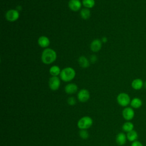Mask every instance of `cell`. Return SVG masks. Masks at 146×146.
<instances>
[{
	"label": "cell",
	"instance_id": "4316f807",
	"mask_svg": "<svg viewBox=\"0 0 146 146\" xmlns=\"http://www.w3.org/2000/svg\"><path fill=\"white\" fill-rule=\"evenodd\" d=\"M144 87L146 89V81H145V82H144Z\"/></svg>",
	"mask_w": 146,
	"mask_h": 146
},
{
	"label": "cell",
	"instance_id": "7402d4cb",
	"mask_svg": "<svg viewBox=\"0 0 146 146\" xmlns=\"http://www.w3.org/2000/svg\"><path fill=\"white\" fill-rule=\"evenodd\" d=\"M79 136L83 139H87L89 137V134L86 129H81L79 132Z\"/></svg>",
	"mask_w": 146,
	"mask_h": 146
},
{
	"label": "cell",
	"instance_id": "277c9868",
	"mask_svg": "<svg viewBox=\"0 0 146 146\" xmlns=\"http://www.w3.org/2000/svg\"><path fill=\"white\" fill-rule=\"evenodd\" d=\"M116 100L120 106L126 107L130 104L131 99L128 94L125 92H121L117 96Z\"/></svg>",
	"mask_w": 146,
	"mask_h": 146
},
{
	"label": "cell",
	"instance_id": "8fae6325",
	"mask_svg": "<svg viewBox=\"0 0 146 146\" xmlns=\"http://www.w3.org/2000/svg\"><path fill=\"white\" fill-rule=\"evenodd\" d=\"M78 86L75 83H68L65 86L64 91L66 94L71 95L75 94L78 91Z\"/></svg>",
	"mask_w": 146,
	"mask_h": 146
},
{
	"label": "cell",
	"instance_id": "2e32d148",
	"mask_svg": "<svg viewBox=\"0 0 146 146\" xmlns=\"http://www.w3.org/2000/svg\"><path fill=\"white\" fill-rule=\"evenodd\" d=\"M126 135H127V140L129 141H131L132 143L137 140V139L138 138V133L134 129L129 132H127Z\"/></svg>",
	"mask_w": 146,
	"mask_h": 146
},
{
	"label": "cell",
	"instance_id": "52a82bcc",
	"mask_svg": "<svg viewBox=\"0 0 146 146\" xmlns=\"http://www.w3.org/2000/svg\"><path fill=\"white\" fill-rule=\"evenodd\" d=\"M60 85V79L58 76H52L48 81V86L52 91H56L59 89Z\"/></svg>",
	"mask_w": 146,
	"mask_h": 146
},
{
	"label": "cell",
	"instance_id": "44dd1931",
	"mask_svg": "<svg viewBox=\"0 0 146 146\" xmlns=\"http://www.w3.org/2000/svg\"><path fill=\"white\" fill-rule=\"evenodd\" d=\"M82 4L86 8L91 9L95 6V0H83Z\"/></svg>",
	"mask_w": 146,
	"mask_h": 146
},
{
	"label": "cell",
	"instance_id": "e0dca14e",
	"mask_svg": "<svg viewBox=\"0 0 146 146\" xmlns=\"http://www.w3.org/2000/svg\"><path fill=\"white\" fill-rule=\"evenodd\" d=\"M78 62L80 66L82 68H87L90 66L88 60L84 56H80L78 59Z\"/></svg>",
	"mask_w": 146,
	"mask_h": 146
},
{
	"label": "cell",
	"instance_id": "9c48e42d",
	"mask_svg": "<svg viewBox=\"0 0 146 146\" xmlns=\"http://www.w3.org/2000/svg\"><path fill=\"white\" fill-rule=\"evenodd\" d=\"M68 5L70 10L73 11H77L80 9L82 3L80 0H70Z\"/></svg>",
	"mask_w": 146,
	"mask_h": 146
},
{
	"label": "cell",
	"instance_id": "9a60e30c",
	"mask_svg": "<svg viewBox=\"0 0 146 146\" xmlns=\"http://www.w3.org/2000/svg\"><path fill=\"white\" fill-rule=\"evenodd\" d=\"M143 102L139 98H134L131 100L130 105L132 108L137 109L142 106Z\"/></svg>",
	"mask_w": 146,
	"mask_h": 146
},
{
	"label": "cell",
	"instance_id": "ffe728a7",
	"mask_svg": "<svg viewBox=\"0 0 146 146\" xmlns=\"http://www.w3.org/2000/svg\"><path fill=\"white\" fill-rule=\"evenodd\" d=\"M81 18L83 19H88L91 16V12L89 9L87 8H83L81 10L80 13Z\"/></svg>",
	"mask_w": 146,
	"mask_h": 146
},
{
	"label": "cell",
	"instance_id": "7a4b0ae2",
	"mask_svg": "<svg viewBox=\"0 0 146 146\" xmlns=\"http://www.w3.org/2000/svg\"><path fill=\"white\" fill-rule=\"evenodd\" d=\"M76 72L72 67H66L61 70L60 74V79L66 82H68L73 80L75 76Z\"/></svg>",
	"mask_w": 146,
	"mask_h": 146
},
{
	"label": "cell",
	"instance_id": "8992f818",
	"mask_svg": "<svg viewBox=\"0 0 146 146\" xmlns=\"http://www.w3.org/2000/svg\"><path fill=\"white\" fill-rule=\"evenodd\" d=\"M19 17V13L17 10L11 9L6 13V18L9 22H15Z\"/></svg>",
	"mask_w": 146,
	"mask_h": 146
},
{
	"label": "cell",
	"instance_id": "5bb4252c",
	"mask_svg": "<svg viewBox=\"0 0 146 146\" xmlns=\"http://www.w3.org/2000/svg\"><path fill=\"white\" fill-rule=\"evenodd\" d=\"M38 43L40 47L46 48L50 45V41L48 37L46 36H41L38 39Z\"/></svg>",
	"mask_w": 146,
	"mask_h": 146
},
{
	"label": "cell",
	"instance_id": "d4e9b609",
	"mask_svg": "<svg viewBox=\"0 0 146 146\" xmlns=\"http://www.w3.org/2000/svg\"><path fill=\"white\" fill-rule=\"evenodd\" d=\"M91 61L93 63L95 62L96 61V56L95 55H92L91 56Z\"/></svg>",
	"mask_w": 146,
	"mask_h": 146
},
{
	"label": "cell",
	"instance_id": "ba28073f",
	"mask_svg": "<svg viewBox=\"0 0 146 146\" xmlns=\"http://www.w3.org/2000/svg\"><path fill=\"white\" fill-rule=\"evenodd\" d=\"M77 97L79 102L82 103L86 102L90 99V92L86 89H82L78 92Z\"/></svg>",
	"mask_w": 146,
	"mask_h": 146
},
{
	"label": "cell",
	"instance_id": "484cf974",
	"mask_svg": "<svg viewBox=\"0 0 146 146\" xmlns=\"http://www.w3.org/2000/svg\"><path fill=\"white\" fill-rule=\"evenodd\" d=\"M103 41L104 42H106L107 41V38H103Z\"/></svg>",
	"mask_w": 146,
	"mask_h": 146
},
{
	"label": "cell",
	"instance_id": "5b68a950",
	"mask_svg": "<svg viewBox=\"0 0 146 146\" xmlns=\"http://www.w3.org/2000/svg\"><path fill=\"white\" fill-rule=\"evenodd\" d=\"M122 116L127 121L132 120L135 116V111L133 108H132L131 107H125L122 111Z\"/></svg>",
	"mask_w": 146,
	"mask_h": 146
},
{
	"label": "cell",
	"instance_id": "30bf717a",
	"mask_svg": "<svg viewBox=\"0 0 146 146\" xmlns=\"http://www.w3.org/2000/svg\"><path fill=\"white\" fill-rule=\"evenodd\" d=\"M127 135L124 132L119 133L116 136V142L118 145H124L127 141Z\"/></svg>",
	"mask_w": 146,
	"mask_h": 146
},
{
	"label": "cell",
	"instance_id": "ac0fdd59",
	"mask_svg": "<svg viewBox=\"0 0 146 146\" xmlns=\"http://www.w3.org/2000/svg\"><path fill=\"white\" fill-rule=\"evenodd\" d=\"M134 125L130 121H127L125 122L122 125V129L125 132H129L132 130H133Z\"/></svg>",
	"mask_w": 146,
	"mask_h": 146
},
{
	"label": "cell",
	"instance_id": "4fadbf2b",
	"mask_svg": "<svg viewBox=\"0 0 146 146\" xmlns=\"http://www.w3.org/2000/svg\"><path fill=\"white\" fill-rule=\"evenodd\" d=\"M131 86L134 90H139L144 87V82L141 79L136 78L132 80Z\"/></svg>",
	"mask_w": 146,
	"mask_h": 146
},
{
	"label": "cell",
	"instance_id": "d6986e66",
	"mask_svg": "<svg viewBox=\"0 0 146 146\" xmlns=\"http://www.w3.org/2000/svg\"><path fill=\"white\" fill-rule=\"evenodd\" d=\"M60 72L61 70L58 66H52L49 70V72L52 76H58V75H60Z\"/></svg>",
	"mask_w": 146,
	"mask_h": 146
},
{
	"label": "cell",
	"instance_id": "7c38bea8",
	"mask_svg": "<svg viewBox=\"0 0 146 146\" xmlns=\"http://www.w3.org/2000/svg\"><path fill=\"white\" fill-rule=\"evenodd\" d=\"M102 46V43L100 40L96 39L91 42L90 44V48L93 52H98L101 49Z\"/></svg>",
	"mask_w": 146,
	"mask_h": 146
},
{
	"label": "cell",
	"instance_id": "6da1fadb",
	"mask_svg": "<svg viewBox=\"0 0 146 146\" xmlns=\"http://www.w3.org/2000/svg\"><path fill=\"white\" fill-rule=\"evenodd\" d=\"M57 57L56 52L50 48H45L41 55V60L44 64H50L55 61Z\"/></svg>",
	"mask_w": 146,
	"mask_h": 146
},
{
	"label": "cell",
	"instance_id": "3957f363",
	"mask_svg": "<svg viewBox=\"0 0 146 146\" xmlns=\"http://www.w3.org/2000/svg\"><path fill=\"white\" fill-rule=\"evenodd\" d=\"M93 124L92 119L88 116L81 117L78 121V127L80 129H87L90 128Z\"/></svg>",
	"mask_w": 146,
	"mask_h": 146
},
{
	"label": "cell",
	"instance_id": "603a6c76",
	"mask_svg": "<svg viewBox=\"0 0 146 146\" xmlns=\"http://www.w3.org/2000/svg\"><path fill=\"white\" fill-rule=\"evenodd\" d=\"M76 99H75L74 97H70L67 99V103L70 106H74L76 104Z\"/></svg>",
	"mask_w": 146,
	"mask_h": 146
},
{
	"label": "cell",
	"instance_id": "cb8c5ba5",
	"mask_svg": "<svg viewBox=\"0 0 146 146\" xmlns=\"http://www.w3.org/2000/svg\"><path fill=\"white\" fill-rule=\"evenodd\" d=\"M131 146H144V145L140 141L138 140H136L132 143Z\"/></svg>",
	"mask_w": 146,
	"mask_h": 146
}]
</instances>
